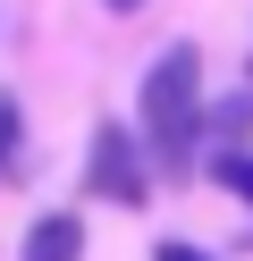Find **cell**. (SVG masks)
I'll return each mask as SVG.
<instances>
[{
    "mask_svg": "<svg viewBox=\"0 0 253 261\" xmlns=\"http://www.w3.org/2000/svg\"><path fill=\"white\" fill-rule=\"evenodd\" d=\"M17 261H84V211H42L17 244Z\"/></svg>",
    "mask_w": 253,
    "mask_h": 261,
    "instance_id": "cell-4",
    "label": "cell"
},
{
    "mask_svg": "<svg viewBox=\"0 0 253 261\" xmlns=\"http://www.w3.org/2000/svg\"><path fill=\"white\" fill-rule=\"evenodd\" d=\"M202 143H211V152H253V85L202 101Z\"/></svg>",
    "mask_w": 253,
    "mask_h": 261,
    "instance_id": "cell-3",
    "label": "cell"
},
{
    "mask_svg": "<svg viewBox=\"0 0 253 261\" xmlns=\"http://www.w3.org/2000/svg\"><path fill=\"white\" fill-rule=\"evenodd\" d=\"M101 9H110V17H135V9H144V0H101Z\"/></svg>",
    "mask_w": 253,
    "mask_h": 261,
    "instance_id": "cell-8",
    "label": "cell"
},
{
    "mask_svg": "<svg viewBox=\"0 0 253 261\" xmlns=\"http://www.w3.org/2000/svg\"><path fill=\"white\" fill-rule=\"evenodd\" d=\"M84 202H110V211H144L152 202V169H144L135 126H118V118L93 126V143H84Z\"/></svg>",
    "mask_w": 253,
    "mask_h": 261,
    "instance_id": "cell-2",
    "label": "cell"
},
{
    "mask_svg": "<svg viewBox=\"0 0 253 261\" xmlns=\"http://www.w3.org/2000/svg\"><path fill=\"white\" fill-rule=\"evenodd\" d=\"M202 101H211V85H202V51L194 42H160L144 68V85H135V143H144V169L152 177H194L202 169Z\"/></svg>",
    "mask_w": 253,
    "mask_h": 261,
    "instance_id": "cell-1",
    "label": "cell"
},
{
    "mask_svg": "<svg viewBox=\"0 0 253 261\" xmlns=\"http://www.w3.org/2000/svg\"><path fill=\"white\" fill-rule=\"evenodd\" d=\"M152 261H211V253H202V244H186V236H160V244H152Z\"/></svg>",
    "mask_w": 253,
    "mask_h": 261,
    "instance_id": "cell-7",
    "label": "cell"
},
{
    "mask_svg": "<svg viewBox=\"0 0 253 261\" xmlns=\"http://www.w3.org/2000/svg\"><path fill=\"white\" fill-rule=\"evenodd\" d=\"M26 160V110H17V93H0V169H17Z\"/></svg>",
    "mask_w": 253,
    "mask_h": 261,
    "instance_id": "cell-6",
    "label": "cell"
},
{
    "mask_svg": "<svg viewBox=\"0 0 253 261\" xmlns=\"http://www.w3.org/2000/svg\"><path fill=\"white\" fill-rule=\"evenodd\" d=\"M202 177H211L228 202H245V211H253V152H202Z\"/></svg>",
    "mask_w": 253,
    "mask_h": 261,
    "instance_id": "cell-5",
    "label": "cell"
}]
</instances>
